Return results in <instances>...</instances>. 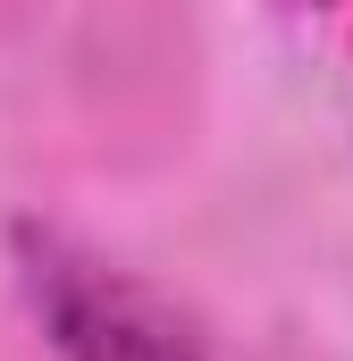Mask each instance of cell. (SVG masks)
Returning <instances> with one entry per match:
<instances>
[{"label":"cell","mask_w":353,"mask_h":361,"mask_svg":"<svg viewBox=\"0 0 353 361\" xmlns=\"http://www.w3.org/2000/svg\"><path fill=\"white\" fill-rule=\"evenodd\" d=\"M34 286H42V311L76 361H210L193 336L169 328V311L152 294H135L101 269H51Z\"/></svg>","instance_id":"1"}]
</instances>
